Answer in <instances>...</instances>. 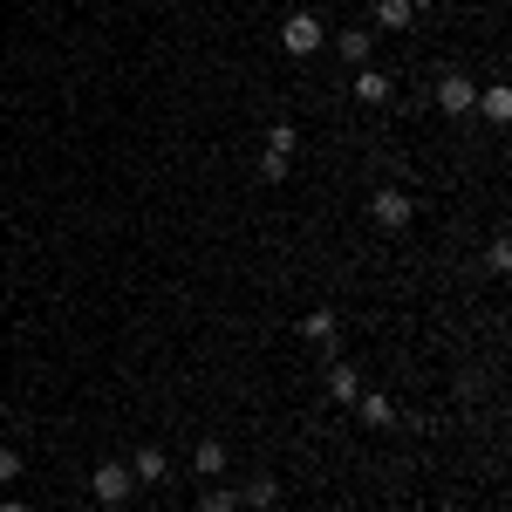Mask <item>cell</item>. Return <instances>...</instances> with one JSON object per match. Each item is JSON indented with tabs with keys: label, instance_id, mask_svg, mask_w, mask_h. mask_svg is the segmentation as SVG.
I'll list each match as a JSON object with an SVG mask.
<instances>
[{
	"label": "cell",
	"instance_id": "obj_9",
	"mask_svg": "<svg viewBox=\"0 0 512 512\" xmlns=\"http://www.w3.org/2000/svg\"><path fill=\"white\" fill-rule=\"evenodd\" d=\"M328 41H335V55H342L349 69H369V48H376V41L362 35V28H342V35H328Z\"/></svg>",
	"mask_w": 512,
	"mask_h": 512
},
{
	"label": "cell",
	"instance_id": "obj_17",
	"mask_svg": "<svg viewBox=\"0 0 512 512\" xmlns=\"http://www.w3.org/2000/svg\"><path fill=\"white\" fill-rule=\"evenodd\" d=\"M28 472V458H21V451H14V444H0V485H14V478Z\"/></svg>",
	"mask_w": 512,
	"mask_h": 512
},
{
	"label": "cell",
	"instance_id": "obj_6",
	"mask_svg": "<svg viewBox=\"0 0 512 512\" xmlns=\"http://www.w3.org/2000/svg\"><path fill=\"white\" fill-rule=\"evenodd\" d=\"M424 7H431V0H376V28H390V35H396V28H410Z\"/></svg>",
	"mask_w": 512,
	"mask_h": 512
},
{
	"label": "cell",
	"instance_id": "obj_2",
	"mask_svg": "<svg viewBox=\"0 0 512 512\" xmlns=\"http://www.w3.org/2000/svg\"><path fill=\"white\" fill-rule=\"evenodd\" d=\"M280 48H287V55H301V62H308V55H315V48H328V28H321L315 14H287V28H280Z\"/></svg>",
	"mask_w": 512,
	"mask_h": 512
},
{
	"label": "cell",
	"instance_id": "obj_1",
	"mask_svg": "<svg viewBox=\"0 0 512 512\" xmlns=\"http://www.w3.org/2000/svg\"><path fill=\"white\" fill-rule=\"evenodd\" d=\"M369 219H376L383 233H403V226L417 219V198L403 192V185H383V192H369Z\"/></svg>",
	"mask_w": 512,
	"mask_h": 512
},
{
	"label": "cell",
	"instance_id": "obj_5",
	"mask_svg": "<svg viewBox=\"0 0 512 512\" xmlns=\"http://www.w3.org/2000/svg\"><path fill=\"white\" fill-rule=\"evenodd\" d=\"M349 410L362 417V424H369V431H390V424H396V403H390V396H376V390H362Z\"/></svg>",
	"mask_w": 512,
	"mask_h": 512
},
{
	"label": "cell",
	"instance_id": "obj_4",
	"mask_svg": "<svg viewBox=\"0 0 512 512\" xmlns=\"http://www.w3.org/2000/svg\"><path fill=\"white\" fill-rule=\"evenodd\" d=\"M89 492H96V506H123L137 492V478H130V465H96L89 472Z\"/></svg>",
	"mask_w": 512,
	"mask_h": 512
},
{
	"label": "cell",
	"instance_id": "obj_12",
	"mask_svg": "<svg viewBox=\"0 0 512 512\" xmlns=\"http://www.w3.org/2000/svg\"><path fill=\"white\" fill-rule=\"evenodd\" d=\"M192 472L198 478H219V472H226V444H219V437H205V444L192 451Z\"/></svg>",
	"mask_w": 512,
	"mask_h": 512
},
{
	"label": "cell",
	"instance_id": "obj_19",
	"mask_svg": "<svg viewBox=\"0 0 512 512\" xmlns=\"http://www.w3.org/2000/svg\"><path fill=\"white\" fill-rule=\"evenodd\" d=\"M485 267H492V274H506V267H512V239H492V253H485Z\"/></svg>",
	"mask_w": 512,
	"mask_h": 512
},
{
	"label": "cell",
	"instance_id": "obj_7",
	"mask_svg": "<svg viewBox=\"0 0 512 512\" xmlns=\"http://www.w3.org/2000/svg\"><path fill=\"white\" fill-rule=\"evenodd\" d=\"M301 335H308L315 349H335V335H342V321H335V308H315V315H301Z\"/></svg>",
	"mask_w": 512,
	"mask_h": 512
},
{
	"label": "cell",
	"instance_id": "obj_13",
	"mask_svg": "<svg viewBox=\"0 0 512 512\" xmlns=\"http://www.w3.org/2000/svg\"><path fill=\"white\" fill-rule=\"evenodd\" d=\"M472 110H485L492 123H506V117H512V89H506V82H492V89H478V103H472Z\"/></svg>",
	"mask_w": 512,
	"mask_h": 512
},
{
	"label": "cell",
	"instance_id": "obj_11",
	"mask_svg": "<svg viewBox=\"0 0 512 512\" xmlns=\"http://www.w3.org/2000/svg\"><path fill=\"white\" fill-rule=\"evenodd\" d=\"M164 472H171V458H164L158 444H144V451H137V458H130V478H137V485H158Z\"/></svg>",
	"mask_w": 512,
	"mask_h": 512
},
{
	"label": "cell",
	"instance_id": "obj_16",
	"mask_svg": "<svg viewBox=\"0 0 512 512\" xmlns=\"http://www.w3.org/2000/svg\"><path fill=\"white\" fill-rule=\"evenodd\" d=\"M198 512H239V492H226V485H212V492L198 499Z\"/></svg>",
	"mask_w": 512,
	"mask_h": 512
},
{
	"label": "cell",
	"instance_id": "obj_14",
	"mask_svg": "<svg viewBox=\"0 0 512 512\" xmlns=\"http://www.w3.org/2000/svg\"><path fill=\"white\" fill-rule=\"evenodd\" d=\"M355 96L362 103H390V76L383 69H355Z\"/></svg>",
	"mask_w": 512,
	"mask_h": 512
},
{
	"label": "cell",
	"instance_id": "obj_18",
	"mask_svg": "<svg viewBox=\"0 0 512 512\" xmlns=\"http://www.w3.org/2000/svg\"><path fill=\"white\" fill-rule=\"evenodd\" d=\"M287 164H294V158H274V151H260V178H267V185H280V178H287Z\"/></svg>",
	"mask_w": 512,
	"mask_h": 512
},
{
	"label": "cell",
	"instance_id": "obj_20",
	"mask_svg": "<svg viewBox=\"0 0 512 512\" xmlns=\"http://www.w3.org/2000/svg\"><path fill=\"white\" fill-rule=\"evenodd\" d=\"M0 512H35V506H21V499H0Z\"/></svg>",
	"mask_w": 512,
	"mask_h": 512
},
{
	"label": "cell",
	"instance_id": "obj_3",
	"mask_svg": "<svg viewBox=\"0 0 512 512\" xmlns=\"http://www.w3.org/2000/svg\"><path fill=\"white\" fill-rule=\"evenodd\" d=\"M437 110H444V117H472V103H478V89H472V76H458V69H444V76H437Z\"/></svg>",
	"mask_w": 512,
	"mask_h": 512
},
{
	"label": "cell",
	"instance_id": "obj_10",
	"mask_svg": "<svg viewBox=\"0 0 512 512\" xmlns=\"http://www.w3.org/2000/svg\"><path fill=\"white\" fill-rule=\"evenodd\" d=\"M239 506L274 512V506H280V478H246V485H239Z\"/></svg>",
	"mask_w": 512,
	"mask_h": 512
},
{
	"label": "cell",
	"instance_id": "obj_8",
	"mask_svg": "<svg viewBox=\"0 0 512 512\" xmlns=\"http://www.w3.org/2000/svg\"><path fill=\"white\" fill-rule=\"evenodd\" d=\"M328 396H335V403H355V396H362V369H355V362H328Z\"/></svg>",
	"mask_w": 512,
	"mask_h": 512
},
{
	"label": "cell",
	"instance_id": "obj_15",
	"mask_svg": "<svg viewBox=\"0 0 512 512\" xmlns=\"http://www.w3.org/2000/svg\"><path fill=\"white\" fill-rule=\"evenodd\" d=\"M267 151H274V158H294V151H301V130H294V123H274V130H267Z\"/></svg>",
	"mask_w": 512,
	"mask_h": 512
}]
</instances>
